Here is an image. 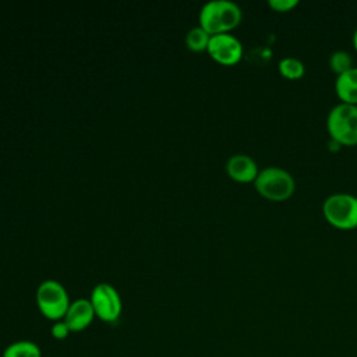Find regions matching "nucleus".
<instances>
[{
	"label": "nucleus",
	"mask_w": 357,
	"mask_h": 357,
	"mask_svg": "<svg viewBox=\"0 0 357 357\" xmlns=\"http://www.w3.org/2000/svg\"><path fill=\"white\" fill-rule=\"evenodd\" d=\"M243 18L238 4L230 0L206 1L199 11V26L209 35L225 33L236 28Z\"/></svg>",
	"instance_id": "f257e3e1"
},
{
	"label": "nucleus",
	"mask_w": 357,
	"mask_h": 357,
	"mask_svg": "<svg viewBox=\"0 0 357 357\" xmlns=\"http://www.w3.org/2000/svg\"><path fill=\"white\" fill-rule=\"evenodd\" d=\"M326 128L339 145H357V105L343 102L335 105L328 113Z\"/></svg>",
	"instance_id": "f03ea898"
},
{
	"label": "nucleus",
	"mask_w": 357,
	"mask_h": 357,
	"mask_svg": "<svg viewBox=\"0 0 357 357\" xmlns=\"http://www.w3.org/2000/svg\"><path fill=\"white\" fill-rule=\"evenodd\" d=\"M254 187L266 199L284 201L293 195L296 181L287 170L278 166H268L259 170L254 180Z\"/></svg>",
	"instance_id": "7ed1b4c3"
},
{
	"label": "nucleus",
	"mask_w": 357,
	"mask_h": 357,
	"mask_svg": "<svg viewBox=\"0 0 357 357\" xmlns=\"http://www.w3.org/2000/svg\"><path fill=\"white\" fill-rule=\"evenodd\" d=\"M70 303L66 287L56 279H46L36 289L38 308L50 321L63 319Z\"/></svg>",
	"instance_id": "20e7f679"
},
{
	"label": "nucleus",
	"mask_w": 357,
	"mask_h": 357,
	"mask_svg": "<svg viewBox=\"0 0 357 357\" xmlns=\"http://www.w3.org/2000/svg\"><path fill=\"white\" fill-rule=\"evenodd\" d=\"M325 219L335 227L350 230L357 227V197L346 192H335L322 204Z\"/></svg>",
	"instance_id": "39448f33"
},
{
	"label": "nucleus",
	"mask_w": 357,
	"mask_h": 357,
	"mask_svg": "<svg viewBox=\"0 0 357 357\" xmlns=\"http://www.w3.org/2000/svg\"><path fill=\"white\" fill-rule=\"evenodd\" d=\"M89 301L95 315L105 322H114L121 314V298L119 291L109 283H98L92 291Z\"/></svg>",
	"instance_id": "423d86ee"
},
{
	"label": "nucleus",
	"mask_w": 357,
	"mask_h": 357,
	"mask_svg": "<svg viewBox=\"0 0 357 357\" xmlns=\"http://www.w3.org/2000/svg\"><path fill=\"white\" fill-rule=\"evenodd\" d=\"M206 50L215 61L225 66L236 64L243 57L241 42L229 32L211 35Z\"/></svg>",
	"instance_id": "0eeeda50"
},
{
	"label": "nucleus",
	"mask_w": 357,
	"mask_h": 357,
	"mask_svg": "<svg viewBox=\"0 0 357 357\" xmlns=\"http://www.w3.org/2000/svg\"><path fill=\"white\" fill-rule=\"evenodd\" d=\"M93 307L89 298H77L70 303V307L63 318L71 332H81L86 329L95 318Z\"/></svg>",
	"instance_id": "6e6552de"
},
{
	"label": "nucleus",
	"mask_w": 357,
	"mask_h": 357,
	"mask_svg": "<svg viewBox=\"0 0 357 357\" xmlns=\"http://www.w3.org/2000/svg\"><path fill=\"white\" fill-rule=\"evenodd\" d=\"M226 172L234 181L254 183L259 173V169L257 162L251 156L245 153H236L227 159Z\"/></svg>",
	"instance_id": "1a4fd4ad"
},
{
	"label": "nucleus",
	"mask_w": 357,
	"mask_h": 357,
	"mask_svg": "<svg viewBox=\"0 0 357 357\" xmlns=\"http://www.w3.org/2000/svg\"><path fill=\"white\" fill-rule=\"evenodd\" d=\"M335 91L343 103L357 105V67L337 75Z\"/></svg>",
	"instance_id": "9d476101"
},
{
	"label": "nucleus",
	"mask_w": 357,
	"mask_h": 357,
	"mask_svg": "<svg viewBox=\"0 0 357 357\" xmlns=\"http://www.w3.org/2000/svg\"><path fill=\"white\" fill-rule=\"evenodd\" d=\"M1 357H42L40 347L31 340H18L8 344Z\"/></svg>",
	"instance_id": "9b49d317"
},
{
	"label": "nucleus",
	"mask_w": 357,
	"mask_h": 357,
	"mask_svg": "<svg viewBox=\"0 0 357 357\" xmlns=\"http://www.w3.org/2000/svg\"><path fill=\"white\" fill-rule=\"evenodd\" d=\"M279 71L280 74L287 78V79H298L304 75L305 73V67H304V63L297 59V57H293V56H286L283 57L279 64Z\"/></svg>",
	"instance_id": "f8f14e48"
},
{
	"label": "nucleus",
	"mask_w": 357,
	"mask_h": 357,
	"mask_svg": "<svg viewBox=\"0 0 357 357\" xmlns=\"http://www.w3.org/2000/svg\"><path fill=\"white\" fill-rule=\"evenodd\" d=\"M209 39H211V35L202 26L198 25V26H192L191 29H188L184 40L190 50L202 52V50H206Z\"/></svg>",
	"instance_id": "ddd939ff"
},
{
	"label": "nucleus",
	"mask_w": 357,
	"mask_h": 357,
	"mask_svg": "<svg viewBox=\"0 0 357 357\" xmlns=\"http://www.w3.org/2000/svg\"><path fill=\"white\" fill-rule=\"evenodd\" d=\"M329 67L333 73L340 75V74L349 71L350 68H353V59H351L350 53H347L344 50H336L329 57Z\"/></svg>",
	"instance_id": "4468645a"
},
{
	"label": "nucleus",
	"mask_w": 357,
	"mask_h": 357,
	"mask_svg": "<svg viewBox=\"0 0 357 357\" xmlns=\"http://www.w3.org/2000/svg\"><path fill=\"white\" fill-rule=\"evenodd\" d=\"M268 4L275 11L286 13V11L293 10L298 4V0H269Z\"/></svg>",
	"instance_id": "2eb2a0df"
},
{
	"label": "nucleus",
	"mask_w": 357,
	"mask_h": 357,
	"mask_svg": "<svg viewBox=\"0 0 357 357\" xmlns=\"http://www.w3.org/2000/svg\"><path fill=\"white\" fill-rule=\"evenodd\" d=\"M52 336L54 337V339H57V340H63V339H66L68 335H70V328L67 326V324L63 321V319H60V321H54V324H53V326H52Z\"/></svg>",
	"instance_id": "dca6fc26"
},
{
	"label": "nucleus",
	"mask_w": 357,
	"mask_h": 357,
	"mask_svg": "<svg viewBox=\"0 0 357 357\" xmlns=\"http://www.w3.org/2000/svg\"><path fill=\"white\" fill-rule=\"evenodd\" d=\"M354 32H357V28H356V31H354Z\"/></svg>",
	"instance_id": "f3484780"
}]
</instances>
